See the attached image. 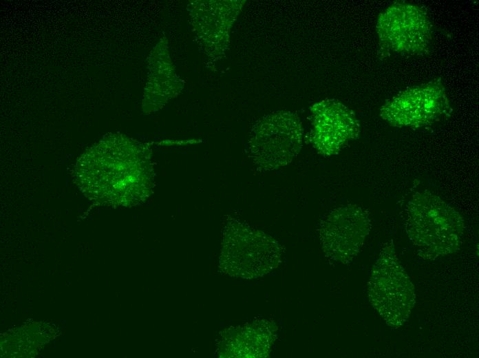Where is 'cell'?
<instances>
[{
  "mask_svg": "<svg viewBox=\"0 0 479 358\" xmlns=\"http://www.w3.org/2000/svg\"><path fill=\"white\" fill-rule=\"evenodd\" d=\"M304 130L299 116L279 111L268 114L253 127L249 153L260 171H273L289 164L299 153Z\"/></svg>",
  "mask_w": 479,
  "mask_h": 358,
  "instance_id": "obj_5",
  "label": "cell"
},
{
  "mask_svg": "<svg viewBox=\"0 0 479 358\" xmlns=\"http://www.w3.org/2000/svg\"><path fill=\"white\" fill-rule=\"evenodd\" d=\"M379 52L394 55H422L432 40V24L426 11L409 3H394L378 17Z\"/></svg>",
  "mask_w": 479,
  "mask_h": 358,
  "instance_id": "obj_6",
  "label": "cell"
},
{
  "mask_svg": "<svg viewBox=\"0 0 479 358\" xmlns=\"http://www.w3.org/2000/svg\"><path fill=\"white\" fill-rule=\"evenodd\" d=\"M74 178L86 197L103 205L142 203L155 187L151 152L121 135L109 136L85 152L76 161Z\"/></svg>",
  "mask_w": 479,
  "mask_h": 358,
  "instance_id": "obj_1",
  "label": "cell"
},
{
  "mask_svg": "<svg viewBox=\"0 0 479 358\" xmlns=\"http://www.w3.org/2000/svg\"><path fill=\"white\" fill-rule=\"evenodd\" d=\"M368 291L372 306L389 326L398 328L407 322L416 295L409 277L399 263L392 241L381 249L371 271Z\"/></svg>",
  "mask_w": 479,
  "mask_h": 358,
  "instance_id": "obj_3",
  "label": "cell"
},
{
  "mask_svg": "<svg viewBox=\"0 0 479 358\" xmlns=\"http://www.w3.org/2000/svg\"><path fill=\"white\" fill-rule=\"evenodd\" d=\"M280 261L281 248L271 236L236 220L227 222L220 262L227 273L255 277L270 271Z\"/></svg>",
  "mask_w": 479,
  "mask_h": 358,
  "instance_id": "obj_4",
  "label": "cell"
},
{
  "mask_svg": "<svg viewBox=\"0 0 479 358\" xmlns=\"http://www.w3.org/2000/svg\"><path fill=\"white\" fill-rule=\"evenodd\" d=\"M449 109L443 84L434 81L406 90L387 101L380 115L392 126L416 128L441 119Z\"/></svg>",
  "mask_w": 479,
  "mask_h": 358,
  "instance_id": "obj_8",
  "label": "cell"
},
{
  "mask_svg": "<svg viewBox=\"0 0 479 358\" xmlns=\"http://www.w3.org/2000/svg\"><path fill=\"white\" fill-rule=\"evenodd\" d=\"M371 229L366 210L356 204L339 206L327 213L319 225V239L325 255L345 264L359 252Z\"/></svg>",
  "mask_w": 479,
  "mask_h": 358,
  "instance_id": "obj_7",
  "label": "cell"
},
{
  "mask_svg": "<svg viewBox=\"0 0 479 358\" xmlns=\"http://www.w3.org/2000/svg\"><path fill=\"white\" fill-rule=\"evenodd\" d=\"M405 229L416 254L434 260L457 251L465 224L460 213L436 194L418 191L403 210Z\"/></svg>",
  "mask_w": 479,
  "mask_h": 358,
  "instance_id": "obj_2",
  "label": "cell"
},
{
  "mask_svg": "<svg viewBox=\"0 0 479 358\" xmlns=\"http://www.w3.org/2000/svg\"><path fill=\"white\" fill-rule=\"evenodd\" d=\"M310 141L324 156L337 154L360 133L354 113L340 101L324 99L310 108Z\"/></svg>",
  "mask_w": 479,
  "mask_h": 358,
  "instance_id": "obj_9",
  "label": "cell"
}]
</instances>
